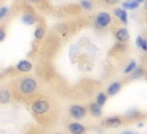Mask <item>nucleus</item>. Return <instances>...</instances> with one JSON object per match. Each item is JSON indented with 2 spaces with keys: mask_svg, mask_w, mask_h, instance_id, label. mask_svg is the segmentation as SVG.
<instances>
[{
  "mask_svg": "<svg viewBox=\"0 0 147 134\" xmlns=\"http://www.w3.org/2000/svg\"><path fill=\"white\" fill-rule=\"evenodd\" d=\"M116 38L121 42H126L129 38H130V34H129V30L126 28H121L117 30L116 32Z\"/></svg>",
  "mask_w": 147,
  "mask_h": 134,
  "instance_id": "0eeeda50",
  "label": "nucleus"
},
{
  "mask_svg": "<svg viewBox=\"0 0 147 134\" xmlns=\"http://www.w3.org/2000/svg\"><path fill=\"white\" fill-rule=\"evenodd\" d=\"M111 22V17L110 14L106 13V12H100L96 16H95V24L100 28H105L107 25H109Z\"/></svg>",
  "mask_w": 147,
  "mask_h": 134,
  "instance_id": "7ed1b4c3",
  "label": "nucleus"
},
{
  "mask_svg": "<svg viewBox=\"0 0 147 134\" xmlns=\"http://www.w3.org/2000/svg\"><path fill=\"white\" fill-rule=\"evenodd\" d=\"M22 21L24 24H28V25H32L36 23V17L31 14H24L22 16Z\"/></svg>",
  "mask_w": 147,
  "mask_h": 134,
  "instance_id": "4468645a",
  "label": "nucleus"
},
{
  "mask_svg": "<svg viewBox=\"0 0 147 134\" xmlns=\"http://www.w3.org/2000/svg\"><path fill=\"white\" fill-rule=\"evenodd\" d=\"M136 44H137L141 50H144V51L147 50V43H146V39H144L141 36H138V37H137V39H136Z\"/></svg>",
  "mask_w": 147,
  "mask_h": 134,
  "instance_id": "2eb2a0df",
  "label": "nucleus"
},
{
  "mask_svg": "<svg viewBox=\"0 0 147 134\" xmlns=\"http://www.w3.org/2000/svg\"><path fill=\"white\" fill-rule=\"evenodd\" d=\"M10 100V92L6 89L0 90V104H7Z\"/></svg>",
  "mask_w": 147,
  "mask_h": 134,
  "instance_id": "f8f14e48",
  "label": "nucleus"
},
{
  "mask_svg": "<svg viewBox=\"0 0 147 134\" xmlns=\"http://www.w3.org/2000/svg\"><path fill=\"white\" fill-rule=\"evenodd\" d=\"M134 68H137V64H136V61H133V60H132V61H130V64H129V65L125 67V69H124V73H125V74H127V73H131V72H132Z\"/></svg>",
  "mask_w": 147,
  "mask_h": 134,
  "instance_id": "6ab92c4d",
  "label": "nucleus"
},
{
  "mask_svg": "<svg viewBox=\"0 0 147 134\" xmlns=\"http://www.w3.org/2000/svg\"><path fill=\"white\" fill-rule=\"evenodd\" d=\"M45 35V30L42 27H37V29L34 30V37L36 39H41Z\"/></svg>",
  "mask_w": 147,
  "mask_h": 134,
  "instance_id": "f3484780",
  "label": "nucleus"
},
{
  "mask_svg": "<svg viewBox=\"0 0 147 134\" xmlns=\"http://www.w3.org/2000/svg\"><path fill=\"white\" fill-rule=\"evenodd\" d=\"M69 132L72 134H83L85 132V127L79 122H71L69 126Z\"/></svg>",
  "mask_w": 147,
  "mask_h": 134,
  "instance_id": "39448f33",
  "label": "nucleus"
},
{
  "mask_svg": "<svg viewBox=\"0 0 147 134\" xmlns=\"http://www.w3.org/2000/svg\"><path fill=\"white\" fill-rule=\"evenodd\" d=\"M107 5H115V3H117L118 2V0H103Z\"/></svg>",
  "mask_w": 147,
  "mask_h": 134,
  "instance_id": "4be33fe9",
  "label": "nucleus"
},
{
  "mask_svg": "<svg viewBox=\"0 0 147 134\" xmlns=\"http://www.w3.org/2000/svg\"><path fill=\"white\" fill-rule=\"evenodd\" d=\"M106 102H107V95L103 94V92H99L98 96H96V102H95V103H96L98 105L102 106Z\"/></svg>",
  "mask_w": 147,
  "mask_h": 134,
  "instance_id": "dca6fc26",
  "label": "nucleus"
},
{
  "mask_svg": "<svg viewBox=\"0 0 147 134\" xmlns=\"http://www.w3.org/2000/svg\"><path fill=\"white\" fill-rule=\"evenodd\" d=\"M37 87H38V83L32 77H25L20 82V91L24 95L33 94L37 90Z\"/></svg>",
  "mask_w": 147,
  "mask_h": 134,
  "instance_id": "f257e3e1",
  "label": "nucleus"
},
{
  "mask_svg": "<svg viewBox=\"0 0 147 134\" xmlns=\"http://www.w3.org/2000/svg\"><path fill=\"white\" fill-rule=\"evenodd\" d=\"M16 68L20 70V72H23V73H26V72H30L32 69V64L28 60H21L17 62L16 65Z\"/></svg>",
  "mask_w": 147,
  "mask_h": 134,
  "instance_id": "423d86ee",
  "label": "nucleus"
},
{
  "mask_svg": "<svg viewBox=\"0 0 147 134\" xmlns=\"http://www.w3.org/2000/svg\"><path fill=\"white\" fill-rule=\"evenodd\" d=\"M7 13H8V8H7V7H1V8H0V20H1Z\"/></svg>",
  "mask_w": 147,
  "mask_h": 134,
  "instance_id": "412c9836",
  "label": "nucleus"
},
{
  "mask_svg": "<svg viewBox=\"0 0 147 134\" xmlns=\"http://www.w3.org/2000/svg\"><path fill=\"white\" fill-rule=\"evenodd\" d=\"M80 6L86 10H91L93 8V5H92V2L90 0H82L80 1Z\"/></svg>",
  "mask_w": 147,
  "mask_h": 134,
  "instance_id": "a211bd4d",
  "label": "nucleus"
},
{
  "mask_svg": "<svg viewBox=\"0 0 147 134\" xmlns=\"http://www.w3.org/2000/svg\"><path fill=\"white\" fill-rule=\"evenodd\" d=\"M55 134H61V133H55Z\"/></svg>",
  "mask_w": 147,
  "mask_h": 134,
  "instance_id": "bb28decb",
  "label": "nucleus"
},
{
  "mask_svg": "<svg viewBox=\"0 0 147 134\" xmlns=\"http://www.w3.org/2000/svg\"><path fill=\"white\" fill-rule=\"evenodd\" d=\"M136 1H137V2H138V3H139V5H140V3H141V2H144V1H145V0H136Z\"/></svg>",
  "mask_w": 147,
  "mask_h": 134,
  "instance_id": "393cba45",
  "label": "nucleus"
},
{
  "mask_svg": "<svg viewBox=\"0 0 147 134\" xmlns=\"http://www.w3.org/2000/svg\"><path fill=\"white\" fill-rule=\"evenodd\" d=\"M32 112L36 114H44L49 110V103L46 100H36L32 106Z\"/></svg>",
  "mask_w": 147,
  "mask_h": 134,
  "instance_id": "f03ea898",
  "label": "nucleus"
},
{
  "mask_svg": "<svg viewBox=\"0 0 147 134\" xmlns=\"http://www.w3.org/2000/svg\"><path fill=\"white\" fill-rule=\"evenodd\" d=\"M123 9H136L139 7V3L136 0H126L122 3Z\"/></svg>",
  "mask_w": 147,
  "mask_h": 134,
  "instance_id": "ddd939ff",
  "label": "nucleus"
},
{
  "mask_svg": "<svg viewBox=\"0 0 147 134\" xmlns=\"http://www.w3.org/2000/svg\"><path fill=\"white\" fill-rule=\"evenodd\" d=\"M105 124L109 127H118L122 124V120L118 117H109L105 120Z\"/></svg>",
  "mask_w": 147,
  "mask_h": 134,
  "instance_id": "9b49d317",
  "label": "nucleus"
},
{
  "mask_svg": "<svg viewBox=\"0 0 147 134\" xmlns=\"http://www.w3.org/2000/svg\"><path fill=\"white\" fill-rule=\"evenodd\" d=\"M133 70H134V72L131 74V77H132V79H137V77H140V76L142 75V73H144V70H142L141 68H134Z\"/></svg>",
  "mask_w": 147,
  "mask_h": 134,
  "instance_id": "aec40b11",
  "label": "nucleus"
},
{
  "mask_svg": "<svg viewBox=\"0 0 147 134\" xmlns=\"http://www.w3.org/2000/svg\"><path fill=\"white\" fill-rule=\"evenodd\" d=\"M121 88H122V84H121L119 82H113V83H110L109 87L107 88V95L114 96V95H116V94L121 90Z\"/></svg>",
  "mask_w": 147,
  "mask_h": 134,
  "instance_id": "6e6552de",
  "label": "nucleus"
},
{
  "mask_svg": "<svg viewBox=\"0 0 147 134\" xmlns=\"http://www.w3.org/2000/svg\"><path fill=\"white\" fill-rule=\"evenodd\" d=\"M5 37H6V34H5L2 30H0V43H1V42L5 39Z\"/></svg>",
  "mask_w": 147,
  "mask_h": 134,
  "instance_id": "5701e85b",
  "label": "nucleus"
},
{
  "mask_svg": "<svg viewBox=\"0 0 147 134\" xmlns=\"http://www.w3.org/2000/svg\"><path fill=\"white\" fill-rule=\"evenodd\" d=\"M122 134H133V133H132L131 131H124V132H123Z\"/></svg>",
  "mask_w": 147,
  "mask_h": 134,
  "instance_id": "b1692460",
  "label": "nucleus"
},
{
  "mask_svg": "<svg viewBox=\"0 0 147 134\" xmlns=\"http://www.w3.org/2000/svg\"><path fill=\"white\" fill-rule=\"evenodd\" d=\"M70 116L74 119H82L86 116V109L80 105H72L70 107Z\"/></svg>",
  "mask_w": 147,
  "mask_h": 134,
  "instance_id": "20e7f679",
  "label": "nucleus"
},
{
  "mask_svg": "<svg viewBox=\"0 0 147 134\" xmlns=\"http://www.w3.org/2000/svg\"><path fill=\"white\" fill-rule=\"evenodd\" d=\"M114 13H115V15L119 18V21H121L122 23H124V24L127 23V13H126L125 9H123V8H117V9L114 10Z\"/></svg>",
  "mask_w": 147,
  "mask_h": 134,
  "instance_id": "1a4fd4ad",
  "label": "nucleus"
},
{
  "mask_svg": "<svg viewBox=\"0 0 147 134\" xmlns=\"http://www.w3.org/2000/svg\"><path fill=\"white\" fill-rule=\"evenodd\" d=\"M28 1H30V2H37V1H39V0H28Z\"/></svg>",
  "mask_w": 147,
  "mask_h": 134,
  "instance_id": "a878e982",
  "label": "nucleus"
},
{
  "mask_svg": "<svg viewBox=\"0 0 147 134\" xmlns=\"http://www.w3.org/2000/svg\"><path fill=\"white\" fill-rule=\"evenodd\" d=\"M90 112H91V114L93 116V117H101V114H102V109H101V106L100 105H98L96 103H91L90 104Z\"/></svg>",
  "mask_w": 147,
  "mask_h": 134,
  "instance_id": "9d476101",
  "label": "nucleus"
}]
</instances>
